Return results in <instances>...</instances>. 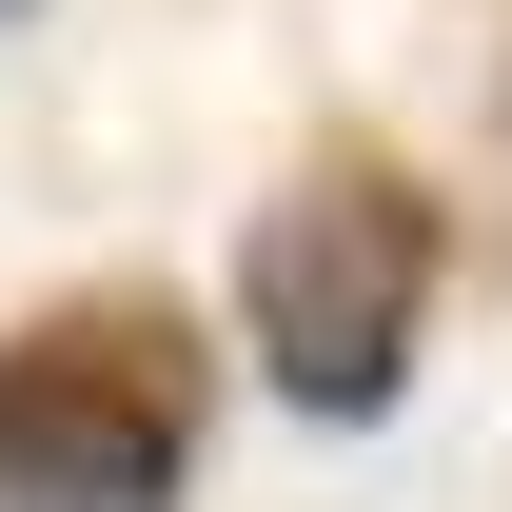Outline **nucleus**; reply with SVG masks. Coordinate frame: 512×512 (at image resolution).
Returning <instances> with one entry per match:
<instances>
[{
  "label": "nucleus",
  "instance_id": "nucleus-2",
  "mask_svg": "<svg viewBox=\"0 0 512 512\" xmlns=\"http://www.w3.org/2000/svg\"><path fill=\"white\" fill-rule=\"evenodd\" d=\"M197 355L158 316H40L0 335V512H178Z\"/></svg>",
  "mask_w": 512,
  "mask_h": 512
},
{
  "label": "nucleus",
  "instance_id": "nucleus-3",
  "mask_svg": "<svg viewBox=\"0 0 512 512\" xmlns=\"http://www.w3.org/2000/svg\"><path fill=\"white\" fill-rule=\"evenodd\" d=\"M0 20H20V0H0Z\"/></svg>",
  "mask_w": 512,
  "mask_h": 512
},
{
  "label": "nucleus",
  "instance_id": "nucleus-1",
  "mask_svg": "<svg viewBox=\"0 0 512 512\" xmlns=\"http://www.w3.org/2000/svg\"><path fill=\"white\" fill-rule=\"evenodd\" d=\"M237 316H256V375L296 394V414H394L414 394V316H434V197H394V178H296V197H256V237H237Z\"/></svg>",
  "mask_w": 512,
  "mask_h": 512
}]
</instances>
